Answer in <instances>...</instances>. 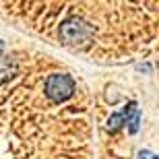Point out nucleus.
<instances>
[{"label": "nucleus", "instance_id": "nucleus-1", "mask_svg": "<svg viewBox=\"0 0 159 159\" xmlns=\"http://www.w3.org/2000/svg\"><path fill=\"white\" fill-rule=\"evenodd\" d=\"M75 91V81L68 75H50L46 79V95L52 101H64Z\"/></svg>", "mask_w": 159, "mask_h": 159}]
</instances>
